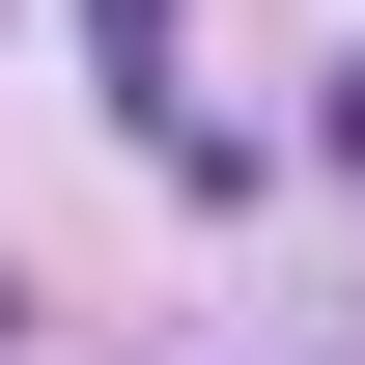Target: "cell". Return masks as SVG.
<instances>
[{
	"label": "cell",
	"instance_id": "obj_1",
	"mask_svg": "<svg viewBox=\"0 0 365 365\" xmlns=\"http://www.w3.org/2000/svg\"><path fill=\"white\" fill-rule=\"evenodd\" d=\"M309 140H337V169H365V56H337V113H309Z\"/></svg>",
	"mask_w": 365,
	"mask_h": 365
}]
</instances>
